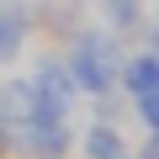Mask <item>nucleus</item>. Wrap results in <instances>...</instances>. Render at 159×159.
<instances>
[{"label":"nucleus","mask_w":159,"mask_h":159,"mask_svg":"<svg viewBox=\"0 0 159 159\" xmlns=\"http://www.w3.org/2000/svg\"><path fill=\"white\" fill-rule=\"evenodd\" d=\"M27 80H32L43 111H53V117H74L80 111V85H74V74H69V64H64L58 48L53 53H37L32 69H27Z\"/></svg>","instance_id":"3"},{"label":"nucleus","mask_w":159,"mask_h":159,"mask_svg":"<svg viewBox=\"0 0 159 159\" xmlns=\"http://www.w3.org/2000/svg\"><path fill=\"white\" fill-rule=\"evenodd\" d=\"M16 127V154L21 159H69L74 154V117H53V111H37L27 122H11Z\"/></svg>","instance_id":"2"},{"label":"nucleus","mask_w":159,"mask_h":159,"mask_svg":"<svg viewBox=\"0 0 159 159\" xmlns=\"http://www.w3.org/2000/svg\"><path fill=\"white\" fill-rule=\"evenodd\" d=\"M154 27H159V0H154Z\"/></svg>","instance_id":"12"},{"label":"nucleus","mask_w":159,"mask_h":159,"mask_svg":"<svg viewBox=\"0 0 159 159\" xmlns=\"http://www.w3.org/2000/svg\"><path fill=\"white\" fill-rule=\"evenodd\" d=\"M32 6H37V27H48L58 43L90 21V0H32Z\"/></svg>","instance_id":"6"},{"label":"nucleus","mask_w":159,"mask_h":159,"mask_svg":"<svg viewBox=\"0 0 159 159\" xmlns=\"http://www.w3.org/2000/svg\"><path fill=\"white\" fill-rule=\"evenodd\" d=\"M122 96H138V90H159V53L154 48H133L122 58Z\"/></svg>","instance_id":"7"},{"label":"nucleus","mask_w":159,"mask_h":159,"mask_svg":"<svg viewBox=\"0 0 159 159\" xmlns=\"http://www.w3.org/2000/svg\"><path fill=\"white\" fill-rule=\"evenodd\" d=\"M32 32H37V6L32 0H0V74H11L27 58Z\"/></svg>","instance_id":"4"},{"label":"nucleus","mask_w":159,"mask_h":159,"mask_svg":"<svg viewBox=\"0 0 159 159\" xmlns=\"http://www.w3.org/2000/svg\"><path fill=\"white\" fill-rule=\"evenodd\" d=\"M37 111H43V106H37V90H32L27 74L0 80V117H6V122H27V117H37Z\"/></svg>","instance_id":"8"},{"label":"nucleus","mask_w":159,"mask_h":159,"mask_svg":"<svg viewBox=\"0 0 159 159\" xmlns=\"http://www.w3.org/2000/svg\"><path fill=\"white\" fill-rule=\"evenodd\" d=\"M74 154H80V159H133V143H127L122 122H101V117H90L85 127L74 133Z\"/></svg>","instance_id":"5"},{"label":"nucleus","mask_w":159,"mask_h":159,"mask_svg":"<svg viewBox=\"0 0 159 159\" xmlns=\"http://www.w3.org/2000/svg\"><path fill=\"white\" fill-rule=\"evenodd\" d=\"M127 111L138 117L143 133H159V90H138V96H127Z\"/></svg>","instance_id":"10"},{"label":"nucleus","mask_w":159,"mask_h":159,"mask_svg":"<svg viewBox=\"0 0 159 159\" xmlns=\"http://www.w3.org/2000/svg\"><path fill=\"white\" fill-rule=\"evenodd\" d=\"M122 58H127L122 37L106 32L96 16L80 27L74 37H64V64H69V74H74V85H80V101L122 90V85H117V80H122Z\"/></svg>","instance_id":"1"},{"label":"nucleus","mask_w":159,"mask_h":159,"mask_svg":"<svg viewBox=\"0 0 159 159\" xmlns=\"http://www.w3.org/2000/svg\"><path fill=\"white\" fill-rule=\"evenodd\" d=\"M133 159H159V133H148L143 143H133Z\"/></svg>","instance_id":"11"},{"label":"nucleus","mask_w":159,"mask_h":159,"mask_svg":"<svg viewBox=\"0 0 159 159\" xmlns=\"http://www.w3.org/2000/svg\"><path fill=\"white\" fill-rule=\"evenodd\" d=\"M90 16H96L106 32L127 37V32L143 27V0H90Z\"/></svg>","instance_id":"9"}]
</instances>
